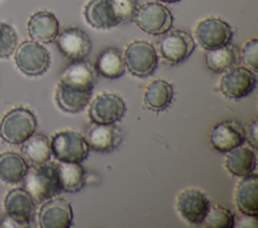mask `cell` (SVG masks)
Masks as SVG:
<instances>
[{"label": "cell", "instance_id": "6da1fadb", "mask_svg": "<svg viewBox=\"0 0 258 228\" xmlns=\"http://www.w3.org/2000/svg\"><path fill=\"white\" fill-rule=\"evenodd\" d=\"M23 182L24 189L38 203L53 198L62 191L54 162L47 161L40 165H33L31 168L28 167Z\"/></svg>", "mask_w": 258, "mask_h": 228}, {"label": "cell", "instance_id": "7a4b0ae2", "mask_svg": "<svg viewBox=\"0 0 258 228\" xmlns=\"http://www.w3.org/2000/svg\"><path fill=\"white\" fill-rule=\"evenodd\" d=\"M34 113L26 107H14L0 121V138L10 145H21L36 130Z\"/></svg>", "mask_w": 258, "mask_h": 228}, {"label": "cell", "instance_id": "3957f363", "mask_svg": "<svg viewBox=\"0 0 258 228\" xmlns=\"http://www.w3.org/2000/svg\"><path fill=\"white\" fill-rule=\"evenodd\" d=\"M14 60L17 68L24 74L36 76L44 73L49 66V53L41 43L24 40L16 46Z\"/></svg>", "mask_w": 258, "mask_h": 228}, {"label": "cell", "instance_id": "277c9868", "mask_svg": "<svg viewBox=\"0 0 258 228\" xmlns=\"http://www.w3.org/2000/svg\"><path fill=\"white\" fill-rule=\"evenodd\" d=\"M49 143L51 153L57 161L81 163L89 154L90 148L85 138L75 131L57 132Z\"/></svg>", "mask_w": 258, "mask_h": 228}, {"label": "cell", "instance_id": "5b68a950", "mask_svg": "<svg viewBox=\"0 0 258 228\" xmlns=\"http://www.w3.org/2000/svg\"><path fill=\"white\" fill-rule=\"evenodd\" d=\"M133 21L144 32L159 35L171 28L173 18L170 11L162 4L147 2L138 6Z\"/></svg>", "mask_w": 258, "mask_h": 228}, {"label": "cell", "instance_id": "8992f818", "mask_svg": "<svg viewBox=\"0 0 258 228\" xmlns=\"http://www.w3.org/2000/svg\"><path fill=\"white\" fill-rule=\"evenodd\" d=\"M124 63L135 76L145 77L153 73L157 66V54L153 46L143 40L130 42L124 51Z\"/></svg>", "mask_w": 258, "mask_h": 228}, {"label": "cell", "instance_id": "52a82bcc", "mask_svg": "<svg viewBox=\"0 0 258 228\" xmlns=\"http://www.w3.org/2000/svg\"><path fill=\"white\" fill-rule=\"evenodd\" d=\"M194 33L199 45L206 50L227 45L233 36L230 25L216 17H208L201 20L196 25Z\"/></svg>", "mask_w": 258, "mask_h": 228}, {"label": "cell", "instance_id": "ba28073f", "mask_svg": "<svg viewBox=\"0 0 258 228\" xmlns=\"http://www.w3.org/2000/svg\"><path fill=\"white\" fill-rule=\"evenodd\" d=\"M157 43L158 51L168 63L177 64L184 61L194 51L195 42L192 37L185 31L176 29L163 33Z\"/></svg>", "mask_w": 258, "mask_h": 228}, {"label": "cell", "instance_id": "9c48e42d", "mask_svg": "<svg viewBox=\"0 0 258 228\" xmlns=\"http://www.w3.org/2000/svg\"><path fill=\"white\" fill-rule=\"evenodd\" d=\"M125 111L124 100L111 92L98 94L89 105V117L94 124H114L122 119Z\"/></svg>", "mask_w": 258, "mask_h": 228}, {"label": "cell", "instance_id": "30bf717a", "mask_svg": "<svg viewBox=\"0 0 258 228\" xmlns=\"http://www.w3.org/2000/svg\"><path fill=\"white\" fill-rule=\"evenodd\" d=\"M256 86V76L247 67L229 68L220 78L219 89L227 97L241 98L250 94Z\"/></svg>", "mask_w": 258, "mask_h": 228}, {"label": "cell", "instance_id": "8fae6325", "mask_svg": "<svg viewBox=\"0 0 258 228\" xmlns=\"http://www.w3.org/2000/svg\"><path fill=\"white\" fill-rule=\"evenodd\" d=\"M211 204L207 196L200 190L188 188L182 190L176 198V209L186 222L201 224Z\"/></svg>", "mask_w": 258, "mask_h": 228}, {"label": "cell", "instance_id": "7c38bea8", "mask_svg": "<svg viewBox=\"0 0 258 228\" xmlns=\"http://www.w3.org/2000/svg\"><path fill=\"white\" fill-rule=\"evenodd\" d=\"M5 214L19 227L29 226L34 215V200L24 188H14L7 192L4 201Z\"/></svg>", "mask_w": 258, "mask_h": 228}, {"label": "cell", "instance_id": "4fadbf2b", "mask_svg": "<svg viewBox=\"0 0 258 228\" xmlns=\"http://www.w3.org/2000/svg\"><path fill=\"white\" fill-rule=\"evenodd\" d=\"M37 219L41 228H69L73 221L71 204L62 198H50L41 205Z\"/></svg>", "mask_w": 258, "mask_h": 228}, {"label": "cell", "instance_id": "5bb4252c", "mask_svg": "<svg viewBox=\"0 0 258 228\" xmlns=\"http://www.w3.org/2000/svg\"><path fill=\"white\" fill-rule=\"evenodd\" d=\"M60 52L72 60H83L92 49L89 35L82 29L71 27L63 29L55 37Z\"/></svg>", "mask_w": 258, "mask_h": 228}, {"label": "cell", "instance_id": "9a60e30c", "mask_svg": "<svg viewBox=\"0 0 258 228\" xmlns=\"http://www.w3.org/2000/svg\"><path fill=\"white\" fill-rule=\"evenodd\" d=\"M210 142L215 150L228 153L245 142V130L235 121H223L213 127Z\"/></svg>", "mask_w": 258, "mask_h": 228}, {"label": "cell", "instance_id": "2e32d148", "mask_svg": "<svg viewBox=\"0 0 258 228\" xmlns=\"http://www.w3.org/2000/svg\"><path fill=\"white\" fill-rule=\"evenodd\" d=\"M59 24L53 13L40 10L34 12L27 21V32L30 38L39 43H48L58 34Z\"/></svg>", "mask_w": 258, "mask_h": 228}, {"label": "cell", "instance_id": "e0dca14e", "mask_svg": "<svg viewBox=\"0 0 258 228\" xmlns=\"http://www.w3.org/2000/svg\"><path fill=\"white\" fill-rule=\"evenodd\" d=\"M85 140L92 150L108 153L118 148L122 141V136L120 130L113 124H95L87 131Z\"/></svg>", "mask_w": 258, "mask_h": 228}, {"label": "cell", "instance_id": "ac0fdd59", "mask_svg": "<svg viewBox=\"0 0 258 228\" xmlns=\"http://www.w3.org/2000/svg\"><path fill=\"white\" fill-rule=\"evenodd\" d=\"M238 210L245 216L257 217L258 214V177L251 173L238 183L235 192Z\"/></svg>", "mask_w": 258, "mask_h": 228}, {"label": "cell", "instance_id": "d6986e66", "mask_svg": "<svg viewBox=\"0 0 258 228\" xmlns=\"http://www.w3.org/2000/svg\"><path fill=\"white\" fill-rule=\"evenodd\" d=\"M59 82L81 90L92 91L95 83V71L83 60H75L62 72Z\"/></svg>", "mask_w": 258, "mask_h": 228}, {"label": "cell", "instance_id": "ffe728a7", "mask_svg": "<svg viewBox=\"0 0 258 228\" xmlns=\"http://www.w3.org/2000/svg\"><path fill=\"white\" fill-rule=\"evenodd\" d=\"M86 21L94 28L108 29L119 24L110 0H90L84 8Z\"/></svg>", "mask_w": 258, "mask_h": 228}, {"label": "cell", "instance_id": "44dd1931", "mask_svg": "<svg viewBox=\"0 0 258 228\" xmlns=\"http://www.w3.org/2000/svg\"><path fill=\"white\" fill-rule=\"evenodd\" d=\"M92 91L81 90L57 83L54 98L60 109L67 112H78L89 103Z\"/></svg>", "mask_w": 258, "mask_h": 228}, {"label": "cell", "instance_id": "7402d4cb", "mask_svg": "<svg viewBox=\"0 0 258 228\" xmlns=\"http://www.w3.org/2000/svg\"><path fill=\"white\" fill-rule=\"evenodd\" d=\"M172 96L171 84L163 79H155L146 86L143 100L147 108L153 111H161L170 104Z\"/></svg>", "mask_w": 258, "mask_h": 228}, {"label": "cell", "instance_id": "603a6c76", "mask_svg": "<svg viewBox=\"0 0 258 228\" xmlns=\"http://www.w3.org/2000/svg\"><path fill=\"white\" fill-rule=\"evenodd\" d=\"M28 170L25 159L14 152L0 154V180L6 184L21 182Z\"/></svg>", "mask_w": 258, "mask_h": 228}, {"label": "cell", "instance_id": "cb8c5ba5", "mask_svg": "<svg viewBox=\"0 0 258 228\" xmlns=\"http://www.w3.org/2000/svg\"><path fill=\"white\" fill-rule=\"evenodd\" d=\"M96 70L106 78L115 79L124 74L125 63L121 51L116 47H107L96 59Z\"/></svg>", "mask_w": 258, "mask_h": 228}, {"label": "cell", "instance_id": "d4e9b609", "mask_svg": "<svg viewBox=\"0 0 258 228\" xmlns=\"http://www.w3.org/2000/svg\"><path fill=\"white\" fill-rule=\"evenodd\" d=\"M56 167L62 191L76 193L85 186V170L80 163L58 161Z\"/></svg>", "mask_w": 258, "mask_h": 228}, {"label": "cell", "instance_id": "484cf974", "mask_svg": "<svg viewBox=\"0 0 258 228\" xmlns=\"http://www.w3.org/2000/svg\"><path fill=\"white\" fill-rule=\"evenodd\" d=\"M21 154L33 165L43 164L50 159V143L44 135L32 134L21 144Z\"/></svg>", "mask_w": 258, "mask_h": 228}, {"label": "cell", "instance_id": "4316f807", "mask_svg": "<svg viewBox=\"0 0 258 228\" xmlns=\"http://www.w3.org/2000/svg\"><path fill=\"white\" fill-rule=\"evenodd\" d=\"M255 155L248 148L239 146L228 152L225 165L227 170L235 176L245 177L255 168Z\"/></svg>", "mask_w": 258, "mask_h": 228}, {"label": "cell", "instance_id": "83f0119b", "mask_svg": "<svg viewBox=\"0 0 258 228\" xmlns=\"http://www.w3.org/2000/svg\"><path fill=\"white\" fill-rule=\"evenodd\" d=\"M239 53L235 46L224 45L219 48L206 50L205 61L207 67L214 72L226 71L238 62Z\"/></svg>", "mask_w": 258, "mask_h": 228}, {"label": "cell", "instance_id": "f1b7e54d", "mask_svg": "<svg viewBox=\"0 0 258 228\" xmlns=\"http://www.w3.org/2000/svg\"><path fill=\"white\" fill-rule=\"evenodd\" d=\"M203 223L211 228H232L235 226L234 215L222 206H210Z\"/></svg>", "mask_w": 258, "mask_h": 228}, {"label": "cell", "instance_id": "f546056e", "mask_svg": "<svg viewBox=\"0 0 258 228\" xmlns=\"http://www.w3.org/2000/svg\"><path fill=\"white\" fill-rule=\"evenodd\" d=\"M17 46L15 29L5 22H0V58L9 57Z\"/></svg>", "mask_w": 258, "mask_h": 228}, {"label": "cell", "instance_id": "4dcf8cb0", "mask_svg": "<svg viewBox=\"0 0 258 228\" xmlns=\"http://www.w3.org/2000/svg\"><path fill=\"white\" fill-rule=\"evenodd\" d=\"M110 2L119 23H126L133 20L134 14L138 8L137 0H110Z\"/></svg>", "mask_w": 258, "mask_h": 228}, {"label": "cell", "instance_id": "1f68e13d", "mask_svg": "<svg viewBox=\"0 0 258 228\" xmlns=\"http://www.w3.org/2000/svg\"><path fill=\"white\" fill-rule=\"evenodd\" d=\"M241 57L244 62L254 72L258 69V40L256 38L249 39L243 46Z\"/></svg>", "mask_w": 258, "mask_h": 228}, {"label": "cell", "instance_id": "d6a6232c", "mask_svg": "<svg viewBox=\"0 0 258 228\" xmlns=\"http://www.w3.org/2000/svg\"><path fill=\"white\" fill-rule=\"evenodd\" d=\"M257 121L254 120L252 123H250L245 131V140L249 142V144L253 148H257Z\"/></svg>", "mask_w": 258, "mask_h": 228}, {"label": "cell", "instance_id": "836d02e7", "mask_svg": "<svg viewBox=\"0 0 258 228\" xmlns=\"http://www.w3.org/2000/svg\"><path fill=\"white\" fill-rule=\"evenodd\" d=\"M163 2H166V3H174V2H177V1H180V0H161Z\"/></svg>", "mask_w": 258, "mask_h": 228}]
</instances>
